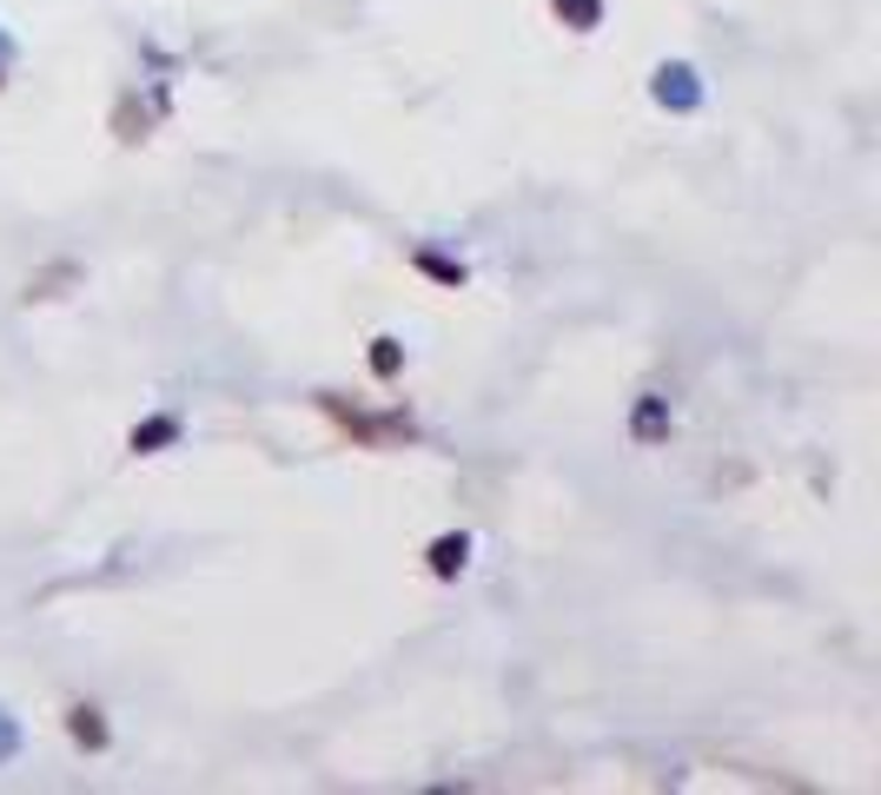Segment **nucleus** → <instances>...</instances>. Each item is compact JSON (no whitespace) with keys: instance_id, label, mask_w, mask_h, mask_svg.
<instances>
[{"instance_id":"7ed1b4c3","label":"nucleus","mask_w":881,"mask_h":795,"mask_svg":"<svg viewBox=\"0 0 881 795\" xmlns=\"http://www.w3.org/2000/svg\"><path fill=\"white\" fill-rule=\"evenodd\" d=\"M690 80H696L690 66H663V73H657V100H663V106H670V100H677V106H696V86H690Z\"/></svg>"},{"instance_id":"f03ea898","label":"nucleus","mask_w":881,"mask_h":795,"mask_svg":"<svg viewBox=\"0 0 881 795\" xmlns=\"http://www.w3.org/2000/svg\"><path fill=\"white\" fill-rule=\"evenodd\" d=\"M630 438H637V444H663V438H670V405H663V398H643L637 418H630Z\"/></svg>"},{"instance_id":"20e7f679","label":"nucleus","mask_w":881,"mask_h":795,"mask_svg":"<svg viewBox=\"0 0 881 795\" xmlns=\"http://www.w3.org/2000/svg\"><path fill=\"white\" fill-rule=\"evenodd\" d=\"M464 557H471V544H464V537H438V544H431V577H458V571H464Z\"/></svg>"},{"instance_id":"1a4fd4ad","label":"nucleus","mask_w":881,"mask_h":795,"mask_svg":"<svg viewBox=\"0 0 881 795\" xmlns=\"http://www.w3.org/2000/svg\"><path fill=\"white\" fill-rule=\"evenodd\" d=\"M418 265H424L431 279H444V285H464V265H458V259H438V252H418Z\"/></svg>"},{"instance_id":"6e6552de","label":"nucleus","mask_w":881,"mask_h":795,"mask_svg":"<svg viewBox=\"0 0 881 795\" xmlns=\"http://www.w3.org/2000/svg\"><path fill=\"white\" fill-rule=\"evenodd\" d=\"M557 13H564L570 27H597V20H604V0H557Z\"/></svg>"},{"instance_id":"39448f33","label":"nucleus","mask_w":881,"mask_h":795,"mask_svg":"<svg viewBox=\"0 0 881 795\" xmlns=\"http://www.w3.org/2000/svg\"><path fill=\"white\" fill-rule=\"evenodd\" d=\"M66 730H73V743H86V750H106V723H99V710H66Z\"/></svg>"},{"instance_id":"f257e3e1","label":"nucleus","mask_w":881,"mask_h":795,"mask_svg":"<svg viewBox=\"0 0 881 795\" xmlns=\"http://www.w3.org/2000/svg\"><path fill=\"white\" fill-rule=\"evenodd\" d=\"M318 411L352 438V444H371V451H385V444H398V438H411V425L405 418H365V411H352L345 398H332V391H318Z\"/></svg>"},{"instance_id":"0eeeda50","label":"nucleus","mask_w":881,"mask_h":795,"mask_svg":"<svg viewBox=\"0 0 881 795\" xmlns=\"http://www.w3.org/2000/svg\"><path fill=\"white\" fill-rule=\"evenodd\" d=\"M172 438H179V425L172 418H153V425L133 431V451H153V444H172Z\"/></svg>"},{"instance_id":"423d86ee","label":"nucleus","mask_w":881,"mask_h":795,"mask_svg":"<svg viewBox=\"0 0 881 795\" xmlns=\"http://www.w3.org/2000/svg\"><path fill=\"white\" fill-rule=\"evenodd\" d=\"M371 372L378 378H398L405 372V345L398 338H371Z\"/></svg>"}]
</instances>
